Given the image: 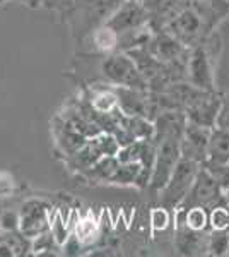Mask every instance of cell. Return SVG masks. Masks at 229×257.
<instances>
[{
  "mask_svg": "<svg viewBox=\"0 0 229 257\" xmlns=\"http://www.w3.org/2000/svg\"><path fill=\"white\" fill-rule=\"evenodd\" d=\"M198 165L193 160L181 158L178 161V165L174 167V172L171 178L168 180V184L161 189V206L171 209V208H180L183 199L186 197V194L190 192L191 185L195 182V177L198 173Z\"/></svg>",
  "mask_w": 229,
  "mask_h": 257,
  "instance_id": "cell-1",
  "label": "cell"
},
{
  "mask_svg": "<svg viewBox=\"0 0 229 257\" xmlns=\"http://www.w3.org/2000/svg\"><path fill=\"white\" fill-rule=\"evenodd\" d=\"M181 138L176 136H166L156 143V161H154L152 175L149 185L154 190H161L171 178L174 167L181 160Z\"/></svg>",
  "mask_w": 229,
  "mask_h": 257,
  "instance_id": "cell-2",
  "label": "cell"
},
{
  "mask_svg": "<svg viewBox=\"0 0 229 257\" xmlns=\"http://www.w3.org/2000/svg\"><path fill=\"white\" fill-rule=\"evenodd\" d=\"M103 72L115 86H125V88H134L142 91L149 89L145 77L142 76L139 67H137L135 60L127 52L108 57L105 64H103Z\"/></svg>",
  "mask_w": 229,
  "mask_h": 257,
  "instance_id": "cell-3",
  "label": "cell"
},
{
  "mask_svg": "<svg viewBox=\"0 0 229 257\" xmlns=\"http://www.w3.org/2000/svg\"><path fill=\"white\" fill-rule=\"evenodd\" d=\"M220 199H222V187H220L219 180L212 175L209 168H200L190 192L186 194V197L180 204V209H188L193 206L212 209L219 206Z\"/></svg>",
  "mask_w": 229,
  "mask_h": 257,
  "instance_id": "cell-4",
  "label": "cell"
},
{
  "mask_svg": "<svg viewBox=\"0 0 229 257\" xmlns=\"http://www.w3.org/2000/svg\"><path fill=\"white\" fill-rule=\"evenodd\" d=\"M164 30L176 40H180L183 45H191L195 40L200 38L203 31L209 30V26L202 16L186 2V6L169 21Z\"/></svg>",
  "mask_w": 229,
  "mask_h": 257,
  "instance_id": "cell-5",
  "label": "cell"
},
{
  "mask_svg": "<svg viewBox=\"0 0 229 257\" xmlns=\"http://www.w3.org/2000/svg\"><path fill=\"white\" fill-rule=\"evenodd\" d=\"M212 128L214 127H203L193 122H186L180 141L181 158L193 160L197 163H205Z\"/></svg>",
  "mask_w": 229,
  "mask_h": 257,
  "instance_id": "cell-6",
  "label": "cell"
},
{
  "mask_svg": "<svg viewBox=\"0 0 229 257\" xmlns=\"http://www.w3.org/2000/svg\"><path fill=\"white\" fill-rule=\"evenodd\" d=\"M19 230L29 240H35L50 230L48 206L41 201H29L19 213Z\"/></svg>",
  "mask_w": 229,
  "mask_h": 257,
  "instance_id": "cell-7",
  "label": "cell"
},
{
  "mask_svg": "<svg viewBox=\"0 0 229 257\" xmlns=\"http://www.w3.org/2000/svg\"><path fill=\"white\" fill-rule=\"evenodd\" d=\"M145 23H149L147 9L137 0H125L122 6L116 9L115 14L106 21L108 26L111 30H115L118 35Z\"/></svg>",
  "mask_w": 229,
  "mask_h": 257,
  "instance_id": "cell-8",
  "label": "cell"
},
{
  "mask_svg": "<svg viewBox=\"0 0 229 257\" xmlns=\"http://www.w3.org/2000/svg\"><path fill=\"white\" fill-rule=\"evenodd\" d=\"M220 101L222 99L217 94H214V91H205L200 98L195 99L188 108L185 110L186 120L197 123V125L215 127V118H217L220 108Z\"/></svg>",
  "mask_w": 229,
  "mask_h": 257,
  "instance_id": "cell-9",
  "label": "cell"
},
{
  "mask_svg": "<svg viewBox=\"0 0 229 257\" xmlns=\"http://www.w3.org/2000/svg\"><path fill=\"white\" fill-rule=\"evenodd\" d=\"M186 81L202 91H214V77H212L209 57L202 47H197L193 52H190L188 65H186Z\"/></svg>",
  "mask_w": 229,
  "mask_h": 257,
  "instance_id": "cell-10",
  "label": "cell"
},
{
  "mask_svg": "<svg viewBox=\"0 0 229 257\" xmlns=\"http://www.w3.org/2000/svg\"><path fill=\"white\" fill-rule=\"evenodd\" d=\"M145 48L157 60L164 62V64H171V62H174L178 57H181L186 52L185 45L180 40L174 38L173 35H169L168 31L152 36V40L145 45Z\"/></svg>",
  "mask_w": 229,
  "mask_h": 257,
  "instance_id": "cell-11",
  "label": "cell"
},
{
  "mask_svg": "<svg viewBox=\"0 0 229 257\" xmlns=\"http://www.w3.org/2000/svg\"><path fill=\"white\" fill-rule=\"evenodd\" d=\"M207 167H229V131L214 127L207 149Z\"/></svg>",
  "mask_w": 229,
  "mask_h": 257,
  "instance_id": "cell-12",
  "label": "cell"
},
{
  "mask_svg": "<svg viewBox=\"0 0 229 257\" xmlns=\"http://www.w3.org/2000/svg\"><path fill=\"white\" fill-rule=\"evenodd\" d=\"M176 245L178 250L185 255H195V254H202L203 248L209 250V240L203 243L200 231L190 230L185 226V230L178 231V238H176Z\"/></svg>",
  "mask_w": 229,
  "mask_h": 257,
  "instance_id": "cell-13",
  "label": "cell"
},
{
  "mask_svg": "<svg viewBox=\"0 0 229 257\" xmlns=\"http://www.w3.org/2000/svg\"><path fill=\"white\" fill-rule=\"evenodd\" d=\"M93 43L99 52L111 53L118 50V33L111 30L108 24H101L93 33Z\"/></svg>",
  "mask_w": 229,
  "mask_h": 257,
  "instance_id": "cell-14",
  "label": "cell"
},
{
  "mask_svg": "<svg viewBox=\"0 0 229 257\" xmlns=\"http://www.w3.org/2000/svg\"><path fill=\"white\" fill-rule=\"evenodd\" d=\"M140 170H142V163H140V161H134V163H120L118 168L115 170L113 177L110 178V182L120 184V185L135 184L137 178L140 175Z\"/></svg>",
  "mask_w": 229,
  "mask_h": 257,
  "instance_id": "cell-15",
  "label": "cell"
},
{
  "mask_svg": "<svg viewBox=\"0 0 229 257\" xmlns=\"http://www.w3.org/2000/svg\"><path fill=\"white\" fill-rule=\"evenodd\" d=\"M118 160H116V156H101L96 163L87 170V173H89L91 177H96L99 178V180H110L111 177H113L115 170L118 168Z\"/></svg>",
  "mask_w": 229,
  "mask_h": 257,
  "instance_id": "cell-16",
  "label": "cell"
},
{
  "mask_svg": "<svg viewBox=\"0 0 229 257\" xmlns=\"http://www.w3.org/2000/svg\"><path fill=\"white\" fill-rule=\"evenodd\" d=\"M60 143L64 149H67L69 153L74 155V153H77L87 143V138L82 136L81 132H77L70 123H65V127L60 132Z\"/></svg>",
  "mask_w": 229,
  "mask_h": 257,
  "instance_id": "cell-17",
  "label": "cell"
},
{
  "mask_svg": "<svg viewBox=\"0 0 229 257\" xmlns=\"http://www.w3.org/2000/svg\"><path fill=\"white\" fill-rule=\"evenodd\" d=\"M91 108L98 113H113L118 108V96L113 91H101L91 99Z\"/></svg>",
  "mask_w": 229,
  "mask_h": 257,
  "instance_id": "cell-18",
  "label": "cell"
},
{
  "mask_svg": "<svg viewBox=\"0 0 229 257\" xmlns=\"http://www.w3.org/2000/svg\"><path fill=\"white\" fill-rule=\"evenodd\" d=\"M209 225V214L205 208L193 206V208L185 209V226L195 231H203Z\"/></svg>",
  "mask_w": 229,
  "mask_h": 257,
  "instance_id": "cell-19",
  "label": "cell"
},
{
  "mask_svg": "<svg viewBox=\"0 0 229 257\" xmlns=\"http://www.w3.org/2000/svg\"><path fill=\"white\" fill-rule=\"evenodd\" d=\"M50 233H52L57 245H64V243L67 242V238H69L67 221L64 219L60 211H57L53 216H50Z\"/></svg>",
  "mask_w": 229,
  "mask_h": 257,
  "instance_id": "cell-20",
  "label": "cell"
},
{
  "mask_svg": "<svg viewBox=\"0 0 229 257\" xmlns=\"http://www.w3.org/2000/svg\"><path fill=\"white\" fill-rule=\"evenodd\" d=\"M98 230H99V223L89 214V216L82 218L81 221L77 223L76 235H77L79 240H81L82 243H87V242H91L93 238H96V235H98Z\"/></svg>",
  "mask_w": 229,
  "mask_h": 257,
  "instance_id": "cell-21",
  "label": "cell"
},
{
  "mask_svg": "<svg viewBox=\"0 0 229 257\" xmlns=\"http://www.w3.org/2000/svg\"><path fill=\"white\" fill-rule=\"evenodd\" d=\"M209 250L212 255L229 254V233H226V230H214L209 237Z\"/></svg>",
  "mask_w": 229,
  "mask_h": 257,
  "instance_id": "cell-22",
  "label": "cell"
},
{
  "mask_svg": "<svg viewBox=\"0 0 229 257\" xmlns=\"http://www.w3.org/2000/svg\"><path fill=\"white\" fill-rule=\"evenodd\" d=\"M209 223L212 230H227L229 228V211L224 206H215L210 211Z\"/></svg>",
  "mask_w": 229,
  "mask_h": 257,
  "instance_id": "cell-23",
  "label": "cell"
},
{
  "mask_svg": "<svg viewBox=\"0 0 229 257\" xmlns=\"http://www.w3.org/2000/svg\"><path fill=\"white\" fill-rule=\"evenodd\" d=\"M169 225V213L168 208L161 206V208L152 209L151 213V226L154 231H162L166 230V226Z\"/></svg>",
  "mask_w": 229,
  "mask_h": 257,
  "instance_id": "cell-24",
  "label": "cell"
},
{
  "mask_svg": "<svg viewBox=\"0 0 229 257\" xmlns=\"http://www.w3.org/2000/svg\"><path fill=\"white\" fill-rule=\"evenodd\" d=\"M16 190L14 177L9 172H0V199L11 197Z\"/></svg>",
  "mask_w": 229,
  "mask_h": 257,
  "instance_id": "cell-25",
  "label": "cell"
},
{
  "mask_svg": "<svg viewBox=\"0 0 229 257\" xmlns=\"http://www.w3.org/2000/svg\"><path fill=\"white\" fill-rule=\"evenodd\" d=\"M0 228L14 233L19 228V213H14V211H6V213H2V216H0Z\"/></svg>",
  "mask_w": 229,
  "mask_h": 257,
  "instance_id": "cell-26",
  "label": "cell"
},
{
  "mask_svg": "<svg viewBox=\"0 0 229 257\" xmlns=\"http://www.w3.org/2000/svg\"><path fill=\"white\" fill-rule=\"evenodd\" d=\"M26 238L23 233L21 235H11L9 238H7V245H9V248L12 250V255H19V254H23V252H26L28 250V247H26Z\"/></svg>",
  "mask_w": 229,
  "mask_h": 257,
  "instance_id": "cell-27",
  "label": "cell"
},
{
  "mask_svg": "<svg viewBox=\"0 0 229 257\" xmlns=\"http://www.w3.org/2000/svg\"><path fill=\"white\" fill-rule=\"evenodd\" d=\"M215 127L229 131V96L220 101V108H219L217 118H215Z\"/></svg>",
  "mask_w": 229,
  "mask_h": 257,
  "instance_id": "cell-28",
  "label": "cell"
},
{
  "mask_svg": "<svg viewBox=\"0 0 229 257\" xmlns=\"http://www.w3.org/2000/svg\"><path fill=\"white\" fill-rule=\"evenodd\" d=\"M185 2H209V4H215V6L229 7V2H227V0H185Z\"/></svg>",
  "mask_w": 229,
  "mask_h": 257,
  "instance_id": "cell-29",
  "label": "cell"
},
{
  "mask_svg": "<svg viewBox=\"0 0 229 257\" xmlns=\"http://www.w3.org/2000/svg\"><path fill=\"white\" fill-rule=\"evenodd\" d=\"M0 255H12V250L7 243H2V245H0Z\"/></svg>",
  "mask_w": 229,
  "mask_h": 257,
  "instance_id": "cell-30",
  "label": "cell"
},
{
  "mask_svg": "<svg viewBox=\"0 0 229 257\" xmlns=\"http://www.w3.org/2000/svg\"><path fill=\"white\" fill-rule=\"evenodd\" d=\"M137 2H140V4H142V6H145V4H149V2H151V0H137Z\"/></svg>",
  "mask_w": 229,
  "mask_h": 257,
  "instance_id": "cell-31",
  "label": "cell"
}]
</instances>
